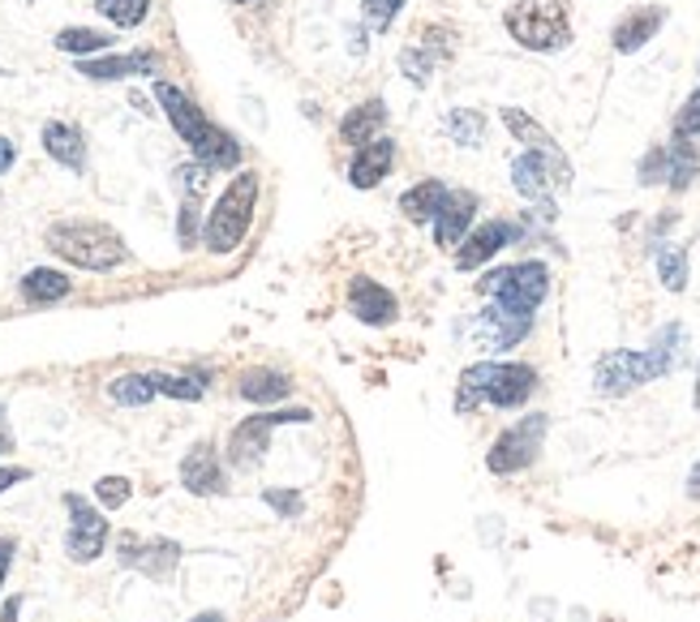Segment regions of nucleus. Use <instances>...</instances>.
I'll use <instances>...</instances> for the list:
<instances>
[{
    "label": "nucleus",
    "mask_w": 700,
    "mask_h": 622,
    "mask_svg": "<svg viewBox=\"0 0 700 622\" xmlns=\"http://www.w3.org/2000/svg\"><path fill=\"white\" fill-rule=\"evenodd\" d=\"M181 485L189 494H219L224 490V468L211 446H194L181 460Z\"/></svg>",
    "instance_id": "19"
},
{
    "label": "nucleus",
    "mask_w": 700,
    "mask_h": 622,
    "mask_svg": "<svg viewBox=\"0 0 700 622\" xmlns=\"http://www.w3.org/2000/svg\"><path fill=\"white\" fill-rule=\"evenodd\" d=\"M477 288H482L494 305H503V309L533 314L550 293V270L542 267V263H520V267L490 270Z\"/></svg>",
    "instance_id": "6"
},
{
    "label": "nucleus",
    "mask_w": 700,
    "mask_h": 622,
    "mask_svg": "<svg viewBox=\"0 0 700 622\" xmlns=\"http://www.w3.org/2000/svg\"><path fill=\"white\" fill-rule=\"evenodd\" d=\"M159 57L155 52H129V57H103V60H82L78 73H87L95 82H121V78H138V73H155Z\"/></svg>",
    "instance_id": "18"
},
{
    "label": "nucleus",
    "mask_w": 700,
    "mask_h": 622,
    "mask_svg": "<svg viewBox=\"0 0 700 622\" xmlns=\"http://www.w3.org/2000/svg\"><path fill=\"white\" fill-rule=\"evenodd\" d=\"M194 622H224V619H219V614H198Z\"/></svg>",
    "instance_id": "47"
},
{
    "label": "nucleus",
    "mask_w": 700,
    "mask_h": 622,
    "mask_svg": "<svg viewBox=\"0 0 700 622\" xmlns=\"http://www.w3.org/2000/svg\"><path fill=\"white\" fill-rule=\"evenodd\" d=\"M392 164H396V142L392 138H374L366 147H357V159L348 164L353 189H374L378 180L392 172Z\"/></svg>",
    "instance_id": "16"
},
{
    "label": "nucleus",
    "mask_w": 700,
    "mask_h": 622,
    "mask_svg": "<svg viewBox=\"0 0 700 622\" xmlns=\"http://www.w3.org/2000/svg\"><path fill=\"white\" fill-rule=\"evenodd\" d=\"M670 369H674V361H670L658 344L644 348V353H610L598 361L593 386H598L602 395H628V391L653 383V378H662V374H670Z\"/></svg>",
    "instance_id": "5"
},
{
    "label": "nucleus",
    "mask_w": 700,
    "mask_h": 622,
    "mask_svg": "<svg viewBox=\"0 0 700 622\" xmlns=\"http://www.w3.org/2000/svg\"><path fill=\"white\" fill-rule=\"evenodd\" d=\"M662 22H667V9H637V13H628L614 27V52H637V48H644L658 34Z\"/></svg>",
    "instance_id": "23"
},
{
    "label": "nucleus",
    "mask_w": 700,
    "mask_h": 622,
    "mask_svg": "<svg viewBox=\"0 0 700 622\" xmlns=\"http://www.w3.org/2000/svg\"><path fill=\"white\" fill-rule=\"evenodd\" d=\"M13 159H18L13 142H9V138H0V172H9V168H13Z\"/></svg>",
    "instance_id": "43"
},
{
    "label": "nucleus",
    "mask_w": 700,
    "mask_h": 622,
    "mask_svg": "<svg viewBox=\"0 0 700 622\" xmlns=\"http://www.w3.org/2000/svg\"><path fill=\"white\" fill-rule=\"evenodd\" d=\"M529 326H533V314H516V309H503V305L490 300L486 309L477 314V323H473V339L486 353H503V348H516L520 339L529 335Z\"/></svg>",
    "instance_id": "11"
},
{
    "label": "nucleus",
    "mask_w": 700,
    "mask_h": 622,
    "mask_svg": "<svg viewBox=\"0 0 700 622\" xmlns=\"http://www.w3.org/2000/svg\"><path fill=\"white\" fill-rule=\"evenodd\" d=\"M533 386H538V374H533L529 365H494V361H482V365L464 369L456 408L469 413V408H477L482 399L494 404V408H516V404H524V399L533 395Z\"/></svg>",
    "instance_id": "2"
},
{
    "label": "nucleus",
    "mask_w": 700,
    "mask_h": 622,
    "mask_svg": "<svg viewBox=\"0 0 700 622\" xmlns=\"http://www.w3.org/2000/svg\"><path fill=\"white\" fill-rule=\"evenodd\" d=\"M700 172V159H697V150H692V142L688 138H674L667 147V180H670V189H688L692 180H697Z\"/></svg>",
    "instance_id": "27"
},
{
    "label": "nucleus",
    "mask_w": 700,
    "mask_h": 622,
    "mask_svg": "<svg viewBox=\"0 0 700 622\" xmlns=\"http://www.w3.org/2000/svg\"><path fill=\"white\" fill-rule=\"evenodd\" d=\"M293 391V383L284 378V374H275V369H249L241 378V395L249 404H275V399H284Z\"/></svg>",
    "instance_id": "25"
},
{
    "label": "nucleus",
    "mask_w": 700,
    "mask_h": 622,
    "mask_svg": "<svg viewBox=\"0 0 700 622\" xmlns=\"http://www.w3.org/2000/svg\"><path fill=\"white\" fill-rule=\"evenodd\" d=\"M507 30L529 52H554L572 39L563 0H516L507 9Z\"/></svg>",
    "instance_id": "4"
},
{
    "label": "nucleus",
    "mask_w": 700,
    "mask_h": 622,
    "mask_svg": "<svg viewBox=\"0 0 700 622\" xmlns=\"http://www.w3.org/2000/svg\"><path fill=\"white\" fill-rule=\"evenodd\" d=\"M443 198H447V185L443 180H422V185H413L404 198H400V210H404V219H413V224H426L438 215L443 207Z\"/></svg>",
    "instance_id": "24"
},
{
    "label": "nucleus",
    "mask_w": 700,
    "mask_h": 622,
    "mask_svg": "<svg viewBox=\"0 0 700 622\" xmlns=\"http://www.w3.org/2000/svg\"><path fill=\"white\" fill-rule=\"evenodd\" d=\"M155 99H159V108H164V117L172 120V129L181 134V142H189V150L203 142V134H207V125L211 120L198 112V103L185 95V90H177L172 82H155Z\"/></svg>",
    "instance_id": "12"
},
{
    "label": "nucleus",
    "mask_w": 700,
    "mask_h": 622,
    "mask_svg": "<svg viewBox=\"0 0 700 622\" xmlns=\"http://www.w3.org/2000/svg\"><path fill=\"white\" fill-rule=\"evenodd\" d=\"M546 416H524L520 425H512L507 434H499V443L490 446L486 464L490 473L507 476V473H520V468H529L533 460H538V451H542V438H546Z\"/></svg>",
    "instance_id": "7"
},
{
    "label": "nucleus",
    "mask_w": 700,
    "mask_h": 622,
    "mask_svg": "<svg viewBox=\"0 0 700 622\" xmlns=\"http://www.w3.org/2000/svg\"><path fill=\"white\" fill-rule=\"evenodd\" d=\"M18 610H22V601H18V596H9V601H4V610H0V622H18Z\"/></svg>",
    "instance_id": "45"
},
{
    "label": "nucleus",
    "mask_w": 700,
    "mask_h": 622,
    "mask_svg": "<svg viewBox=\"0 0 700 622\" xmlns=\"http://www.w3.org/2000/svg\"><path fill=\"white\" fill-rule=\"evenodd\" d=\"M69 279H65L61 270H48V267H39V270H31L27 279H22V297L27 300H34V305H48V300H61V297H69Z\"/></svg>",
    "instance_id": "28"
},
{
    "label": "nucleus",
    "mask_w": 700,
    "mask_h": 622,
    "mask_svg": "<svg viewBox=\"0 0 700 622\" xmlns=\"http://www.w3.org/2000/svg\"><path fill=\"white\" fill-rule=\"evenodd\" d=\"M112 399L125 404V408H142V404H151L155 399V383L151 374H121V378H112Z\"/></svg>",
    "instance_id": "30"
},
{
    "label": "nucleus",
    "mask_w": 700,
    "mask_h": 622,
    "mask_svg": "<svg viewBox=\"0 0 700 622\" xmlns=\"http://www.w3.org/2000/svg\"><path fill=\"white\" fill-rule=\"evenodd\" d=\"M65 506H69V536H65L69 559L73 563H95L103 554V541H108V520L78 494H65Z\"/></svg>",
    "instance_id": "9"
},
{
    "label": "nucleus",
    "mask_w": 700,
    "mask_h": 622,
    "mask_svg": "<svg viewBox=\"0 0 700 622\" xmlns=\"http://www.w3.org/2000/svg\"><path fill=\"white\" fill-rule=\"evenodd\" d=\"M688 494H692V498H700V464H697V473L688 476Z\"/></svg>",
    "instance_id": "46"
},
{
    "label": "nucleus",
    "mask_w": 700,
    "mask_h": 622,
    "mask_svg": "<svg viewBox=\"0 0 700 622\" xmlns=\"http://www.w3.org/2000/svg\"><path fill=\"white\" fill-rule=\"evenodd\" d=\"M27 468H0V494H4V490H9V485H18V481H27Z\"/></svg>",
    "instance_id": "42"
},
{
    "label": "nucleus",
    "mask_w": 700,
    "mask_h": 622,
    "mask_svg": "<svg viewBox=\"0 0 700 622\" xmlns=\"http://www.w3.org/2000/svg\"><path fill=\"white\" fill-rule=\"evenodd\" d=\"M697 404H700V395H697Z\"/></svg>",
    "instance_id": "50"
},
{
    "label": "nucleus",
    "mask_w": 700,
    "mask_h": 622,
    "mask_svg": "<svg viewBox=\"0 0 700 622\" xmlns=\"http://www.w3.org/2000/svg\"><path fill=\"white\" fill-rule=\"evenodd\" d=\"M653 180H667V150H649L640 164V185H653Z\"/></svg>",
    "instance_id": "39"
},
{
    "label": "nucleus",
    "mask_w": 700,
    "mask_h": 622,
    "mask_svg": "<svg viewBox=\"0 0 700 622\" xmlns=\"http://www.w3.org/2000/svg\"><path fill=\"white\" fill-rule=\"evenodd\" d=\"M383 120H387L383 99H366V103L348 108V117L339 120V142H348V147H366V142H374V138H378Z\"/></svg>",
    "instance_id": "20"
},
{
    "label": "nucleus",
    "mask_w": 700,
    "mask_h": 622,
    "mask_svg": "<svg viewBox=\"0 0 700 622\" xmlns=\"http://www.w3.org/2000/svg\"><path fill=\"white\" fill-rule=\"evenodd\" d=\"M43 150L65 164V168H73V172H82V164H87V142H82V134L73 129V125H65V120H48L43 125Z\"/></svg>",
    "instance_id": "21"
},
{
    "label": "nucleus",
    "mask_w": 700,
    "mask_h": 622,
    "mask_svg": "<svg viewBox=\"0 0 700 622\" xmlns=\"http://www.w3.org/2000/svg\"><path fill=\"white\" fill-rule=\"evenodd\" d=\"M674 134H679V138H697L700 134V90L697 95H688L683 112H679V120H674Z\"/></svg>",
    "instance_id": "37"
},
{
    "label": "nucleus",
    "mask_w": 700,
    "mask_h": 622,
    "mask_svg": "<svg viewBox=\"0 0 700 622\" xmlns=\"http://www.w3.org/2000/svg\"><path fill=\"white\" fill-rule=\"evenodd\" d=\"M267 503L272 506H279V511H284V515H297V511H302V498H297V494H267Z\"/></svg>",
    "instance_id": "41"
},
{
    "label": "nucleus",
    "mask_w": 700,
    "mask_h": 622,
    "mask_svg": "<svg viewBox=\"0 0 700 622\" xmlns=\"http://www.w3.org/2000/svg\"><path fill=\"white\" fill-rule=\"evenodd\" d=\"M57 48L69 52V57H91V52H108V48H112V34L87 30V27H69L57 34Z\"/></svg>",
    "instance_id": "29"
},
{
    "label": "nucleus",
    "mask_w": 700,
    "mask_h": 622,
    "mask_svg": "<svg viewBox=\"0 0 700 622\" xmlns=\"http://www.w3.org/2000/svg\"><path fill=\"white\" fill-rule=\"evenodd\" d=\"M512 185L516 194H524L529 203H550V189H563L572 185V164L559 155H542V150H529L512 164Z\"/></svg>",
    "instance_id": "8"
},
{
    "label": "nucleus",
    "mask_w": 700,
    "mask_h": 622,
    "mask_svg": "<svg viewBox=\"0 0 700 622\" xmlns=\"http://www.w3.org/2000/svg\"><path fill=\"white\" fill-rule=\"evenodd\" d=\"M520 233H516V224H503V219H490V224H482L477 233H469V237L460 240V249H456V267L460 270H473V267H482V263H490L503 245H512Z\"/></svg>",
    "instance_id": "15"
},
{
    "label": "nucleus",
    "mask_w": 700,
    "mask_h": 622,
    "mask_svg": "<svg viewBox=\"0 0 700 622\" xmlns=\"http://www.w3.org/2000/svg\"><path fill=\"white\" fill-rule=\"evenodd\" d=\"M400 4H404V0H362V13H366V22L374 30H387L396 22Z\"/></svg>",
    "instance_id": "36"
},
{
    "label": "nucleus",
    "mask_w": 700,
    "mask_h": 622,
    "mask_svg": "<svg viewBox=\"0 0 700 622\" xmlns=\"http://www.w3.org/2000/svg\"><path fill=\"white\" fill-rule=\"evenodd\" d=\"M293 421H309V408H284V413H263V416L241 421L237 434H233V443H228V460H233L237 468H254L258 455L272 443L275 425H293Z\"/></svg>",
    "instance_id": "10"
},
{
    "label": "nucleus",
    "mask_w": 700,
    "mask_h": 622,
    "mask_svg": "<svg viewBox=\"0 0 700 622\" xmlns=\"http://www.w3.org/2000/svg\"><path fill=\"white\" fill-rule=\"evenodd\" d=\"M181 559V545L177 541H138V536H121V563L151 575V580H164Z\"/></svg>",
    "instance_id": "14"
},
{
    "label": "nucleus",
    "mask_w": 700,
    "mask_h": 622,
    "mask_svg": "<svg viewBox=\"0 0 700 622\" xmlns=\"http://www.w3.org/2000/svg\"><path fill=\"white\" fill-rule=\"evenodd\" d=\"M447 134L456 138L460 147H482L486 120H482V112H473V108H456V112L447 117Z\"/></svg>",
    "instance_id": "31"
},
{
    "label": "nucleus",
    "mask_w": 700,
    "mask_h": 622,
    "mask_svg": "<svg viewBox=\"0 0 700 622\" xmlns=\"http://www.w3.org/2000/svg\"><path fill=\"white\" fill-rule=\"evenodd\" d=\"M151 383L159 395H172V399H203V383L194 378H177V374H151Z\"/></svg>",
    "instance_id": "34"
},
{
    "label": "nucleus",
    "mask_w": 700,
    "mask_h": 622,
    "mask_svg": "<svg viewBox=\"0 0 700 622\" xmlns=\"http://www.w3.org/2000/svg\"><path fill=\"white\" fill-rule=\"evenodd\" d=\"M258 189H263L258 172H237L228 180V189L219 194L211 219H207V233H203L211 254H233L245 240L249 224H254V207H258Z\"/></svg>",
    "instance_id": "3"
},
{
    "label": "nucleus",
    "mask_w": 700,
    "mask_h": 622,
    "mask_svg": "<svg viewBox=\"0 0 700 622\" xmlns=\"http://www.w3.org/2000/svg\"><path fill=\"white\" fill-rule=\"evenodd\" d=\"M48 249L82 270H112L125 263V240L108 224H91V219H69L48 228Z\"/></svg>",
    "instance_id": "1"
},
{
    "label": "nucleus",
    "mask_w": 700,
    "mask_h": 622,
    "mask_svg": "<svg viewBox=\"0 0 700 622\" xmlns=\"http://www.w3.org/2000/svg\"><path fill=\"white\" fill-rule=\"evenodd\" d=\"M194 159H198L203 168H211V172H228V168H237V164H241V147H237V138H233L228 129L207 125L203 142L194 147Z\"/></svg>",
    "instance_id": "22"
},
{
    "label": "nucleus",
    "mask_w": 700,
    "mask_h": 622,
    "mask_svg": "<svg viewBox=\"0 0 700 622\" xmlns=\"http://www.w3.org/2000/svg\"><path fill=\"white\" fill-rule=\"evenodd\" d=\"M207 172H211V168H203V164H185V168H177V185L185 189V198H198V194L207 189Z\"/></svg>",
    "instance_id": "38"
},
{
    "label": "nucleus",
    "mask_w": 700,
    "mask_h": 622,
    "mask_svg": "<svg viewBox=\"0 0 700 622\" xmlns=\"http://www.w3.org/2000/svg\"><path fill=\"white\" fill-rule=\"evenodd\" d=\"M473 215H477V194H469V189H447L443 207L434 215V240H438V249H456L460 240L469 237Z\"/></svg>",
    "instance_id": "13"
},
{
    "label": "nucleus",
    "mask_w": 700,
    "mask_h": 622,
    "mask_svg": "<svg viewBox=\"0 0 700 622\" xmlns=\"http://www.w3.org/2000/svg\"><path fill=\"white\" fill-rule=\"evenodd\" d=\"M228 4H249V0H228Z\"/></svg>",
    "instance_id": "49"
},
{
    "label": "nucleus",
    "mask_w": 700,
    "mask_h": 622,
    "mask_svg": "<svg viewBox=\"0 0 700 622\" xmlns=\"http://www.w3.org/2000/svg\"><path fill=\"white\" fill-rule=\"evenodd\" d=\"M503 125L516 134V142H524L529 150H542V155H559L554 147V138H550L546 129L538 125V120L529 117V112H520V108H503Z\"/></svg>",
    "instance_id": "26"
},
{
    "label": "nucleus",
    "mask_w": 700,
    "mask_h": 622,
    "mask_svg": "<svg viewBox=\"0 0 700 622\" xmlns=\"http://www.w3.org/2000/svg\"><path fill=\"white\" fill-rule=\"evenodd\" d=\"M9 563H13V541H0V584L9 575Z\"/></svg>",
    "instance_id": "44"
},
{
    "label": "nucleus",
    "mask_w": 700,
    "mask_h": 622,
    "mask_svg": "<svg viewBox=\"0 0 700 622\" xmlns=\"http://www.w3.org/2000/svg\"><path fill=\"white\" fill-rule=\"evenodd\" d=\"M194 210H198V198H185V207H181V245L185 249H189L194 237H198V219H194Z\"/></svg>",
    "instance_id": "40"
},
{
    "label": "nucleus",
    "mask_w": 700,
    "mask_h": 622,
    "mask_svg": "<svg viewBox=\"0 0 700 622\" xmlns=\"http://www.w3.org/2000/svg\"><path fill=\"white\" fill-rule=\"evenodd\" d=\"M658 270H662V284H667L670 293L688 288V254L679 245H662L658 249Z\"/></svg>",
    "instance_id": "32"
},
{
    "label": "nucleus",
    "mask_w": 700,
    "mask_h": 622,
    "mask_svg": "<svg viewBox=\"0 0 700 622\" xmlns=\"http://www.w3.org/2000/svg\"><path fill=\"white\" fill-rule=\"evenodd\" d=\"M129 494H134V485H129L125 476H99V481H95V498L103 506H112V511L129 503Z\"/></svg>",
    "instance_id": "35"
},
{
    "label": "nucleus",
    "mask_w": 700,
    "mask_h": 622,
    "mask_svg": "<svg viewBox=\"0 0 700 622\" xmlns=\"http://www.w3.org/2000/svg\"><path fill=\"white\" fill-rule=\"evenodd\" d=\"M348 309H353V318H362V323L387 326L396 318V297H392L383 284H374V279H353V288H348Z\"/></svg>",
    "instance_id": "17"
},
{
    "label": "nucleus",
    "mask_w": 700,
    "mask_h": 622,
    "mask_svg": "<svg viewBox=\"0 0 700 622\" xmlns=\"http://www.w3.org/2000/svg\"><path fill=\"white\" fill-rule=\"evenodd\" d=\"M147 9H151V0H99V13L117 27H138L147 18Z\"/></svg>",
    "instance_id": "33"
},
{
    "label": "nucleus",
    "mask_w": 700,
    "mask_h": 622,
    "mask_svg": "<svg viewBox=\"0 0 700 622\" xmlns=\"http://www.w3.org/2000/svg\"><path fill=\"white\" fill-rule=\"evenodd\" d=\"M0 451H9V434L4 430H0Z\"/></svg>",
    "instance_id": "48"
}]
</instances>
